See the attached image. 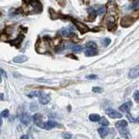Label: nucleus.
Instances as JSON below:
<instances>
[{
	"mask_svg": "<svg viewBox=\"0 0 139 139\" xmlns=\"http://www.w3.org/2000/svg\"><path fill=\"white\" fill-rule=\"evenodd\" d=\"M138 18H139V9L132 12L130 15L126 16V17L123 18L121 19V22H120V24H121V25L123 27H130V26H131Z\"/></svg>",
	"mask_w": 139,
	"mask_h": 139,
	"instance_id": "f257e3e1",
	"label": "nucleus"
},
{
	"mask_svg": "<svg viewBox=\"0 0 139 139\" xmlns=\"http://www.w3.org/2000/svg\"><path fill=\"white\" fill-rule=\"evenodd\" d=\"M116 129H118V130L121 132V134L123 136H125L127 134L126 131V127H127V122L125 120H120V121L116 123Z\"/></svg>",
	"mask_w": 139,
	"mask_h": 139,
	"instance_id": "f03ea898",
	"label": "nucleus"
},
{
	"mask_svg": "<svg viewBox=\"0 0 139 139\" xmlns=\"http://www.w3.org/2000/svg\"><path fill=\"white\" fill-rule=\"evenodd\" d=\"M74 24L76 25V27L77 28L78 31H80V33L84 34L86 32H88L90 31V28L87 25H85L84 24H83L82 22L79 21H74Z\"/></svg>",
	"mask_w": 139,
	"mask_h": 139,
	"instance_id": "7ed1b4c3",
	"label": "nucleus"
},
{
	"mask_svg": "<svg viewBox=\"0 0 139 139\" xmlns=\"http://www.w3.org/2000/svg\"><path fill=\"white\" fill-rule=\"evenodd\" d=\"M106 113H107V115L111 118H122V116H123L121 113H119L118 111L113 110V109H108V110H106Z\"/></svg>",
	"mask_w": 139,
	"mask_h": 139,
	"instance_id": "20e7f679",
	"label": "nucleus"
},
{
	"mask_svg": "<svg viewBox=\"0 0 139 139\" xmlns=\"http://www.w3.org/2000/svg\"><path fill=\"white\" fill-rule=\"evenodd\" d=\"M33 122L35 123V124L37 125L40 128L43 127V116L41 114L37 113L33 116Z\"/></svg>",
	"mask_w": 139,
	"mask_h": 139,
	"instance_id": "39448f33",
	"label": "nucleus"
},
{
	"mask_svg": "<svg viewBox=\"0 0 139 139\" xmlns=\"http://www.w3.org/2000/svg\"><path fill=\"white\" fill-rule=\"evenodd\" d=\"M59 124H58V123L54 122V121H51V120H50V121H47L45 123H43V129H45V130H51L53 129V128L55 127H59Z\"/></svg>",
	"mask_w": 139,
	"mask_h": 139,
	"instance_id": "423d86ee",
	"label": "nucleus"
},
{
	"mask_svg": "<svg viewBox=\"0 0 139 139\" xmlns=\"http://www.w3.org/2000/svg\"><path fill=\"white\" fill-rule=\"evenodd\" d=\"M129 77L130 78H137L139 77V65L132 68L129 72Z\"/></svg>",
	"mask_w": 139,
	"mask_h": 139,
	"instance_id": "0eeeda50",
	"label": "nucleus"
},
{
	"mask_svg": "<svg viewBox=\"0 0 139 139\" xmlns=\"http://www.w3.org/2000/svg\"><path fill=\"white\" fill-rule=\"evenodd\" d=\"M51 101V97L48 94H42L39 97V103L42 104H47Z\"/></svg>",
	"mask_w": 139,
	"mask_h": 139,
	"instance_id": "6e6552de",
	"label": "nucleus"
},
{
	"mask_svg": "<svg viewBox=\"0 0 139 139\" xmlns=\"http://www.w3.org/2000/svg\"><path fill=\"white\" fill-rule=\"evenodd\" d=\"M88 13H89L88 20L91 21V22H93L95 20V18H96V17H97L96 10H95L94 8H90V9L88 10Z\"/></svg>",
	"mask_w": 139,
	"mask_h": 139,
	"instance_id": "1a4fd4ad",
	"label": "nucleus"
},
{
	"mask_svg": "<svg viewBox=\"0 0 139 139\" xmlns=\"http://www.w3.org/2000/svg\"><path fill=\"white\" fill-rule=\"evenodd\" d=\"M20 121L23 123L24 124L28 125L30 124V122H31V118H30V116L28 114L24 112L20 116Z\"/></svg>",
	"mask_w": 139,
	"mask_h": 139,
	"instance_id": "9d476101",
	"label": "nucleus"
},
{
	"mask_svg": "<svg viewBox=\"0 0 139 139\" xmlns=\"http://www.w3.org/2000/svg\"><path fill=\"white\" fill-rule=\"evenodd\" d=\"M131 107V103L129 102V103H124L123 105L120 106L119 110L123 111V112H129L130 111V109Z\"/></svg>",
	"mask_w": 139,
	"mask_h": 139,
	"instance_id": "9b49d317",
	"label": "nucleus"
},
{
	"mask_svg": "<svg viewBox=\"0 0 139 139\" xmlns=\"http://www.w3.org/2000/svg\"><path fill=\"white\" fill-rule=\"evenodd\" d=\"M85 55L87 57H92V56H97V51L95 50V49H90V48H86L85 51H84Z\"/></svg>",
	"mask_w": 139,
	"mask_h": 139,
	"instance_id": "f8f14e48",
	"label": "nucleus"
},
{
	"mask_svg": "<svg viewBox=\"0 0 139 139\" xmlns=\"http://www.w3.org/2000/svg\"><path fill=\"white\" fill-rule=\"evenodd\" d=\"M27 57L26 56H24V55H21V56H18V57H15L14 58H13V62L14 63H24L27 61Z\"/></svg>",
	"mask_w": 139,
	"mask_h": 139,
	"instance_id": "ddd939ff",
	"label": "nucleus"
},
{
	"mask_svg": "<svg viewBox=\"0 0 139 139\" xmlns=\"http://www.w3.org/2000/svg\"><path fill=\"white\" fill-rule=\"evenodd\" d=\"M109 131H110V130L108 129V128H101V129L98 130V133H99V135L101 136V137L102 138H104L105 137V136H107L109 134Z\"/></svg>",
	"mask_w": 139,
	"mask_h": 139,
	"instance_id": "4468645a",
	"label": "nucleus"
},
{
	"mask_svg": "<svg viewBox=\"0 0 139 139\" xmlns=\"http://www.w3.org/2000/svg\"><path fill=\"white\" fill-rule=\"evenodd\" d=\"M59 33L64 37H69L71 35V31H70V30L69 28H63L60 30Z\"/></svg>",
	"mask_w": 139,
	"mask_h": 139,
	"instance_id": "2eb2a0df",
	"label": "nucleus"
},
{
	"mask_svg": "<svg viewBox=\"0 0 139 139\" xmlns=\"http://www.w3.org/2000/svg\"><path fill=\"white\" fill-rule=\"evenodd\" d=\"M42 94H43V92L40 91H31V93H29L28 97H31V98H32V97H39Z\"/></svg>",
	"mask_w": 139,
	"mask_h": 139,
	"instance_id": "dca6fc26",
	"label": "nucleus"
},
{
	"mask_svg": "<svg viewBox=\"0 0 139 139\" xmlns=\"http://www.w3.org/2000/svg\"><path fill=\"white\" fill-rule=\"evenodd\" d=\"M105 12H106V10H105V7L103 6V5H100V6H98V8H97V10H96L97 15H99V16L104 14Z\"/></svg>",
	"mask_w": 139,
	"mask_h": 139,
	"instance_id": "f3484780",
	"label": "nucleus"
},
{
	"mask_svg": "<svg viewBox=\"0 0 139 139\" xmlns=\"http://www.w3.org/2000/svg\"><path fill=\"white\" fill-rule=\"evenodd\" d=\"M89 118L91 121L92 122H97V121H99V120L101 119L100 116L97 115V114H91V115H90Z\"/></svg>",
	"mask_w": 139,
	"mask_h": 139,
	"instance_id": "a211bd4d",
	"label": "nucleus"
},
{
	"mask_svg": "<svg viewBox=\"0 0 139 139\" xmlns=\"http://www.w3.org/2000/svg\"><path fill=\"white\" fill-rule=\"evenodd\" d=\"M85 47H86V48H90V49H95V50H97V45H96V43H95L94 42H92V41L87 43Z\"/></svg>",
	"mask_w": 139,
	"mask_h": 139,
	"instance_id": "6ab92c4d",
	"label": "nucleus"
},
{
	"mask_svg": "<svg viewBox=\"0 0 139 139\" xmlns=\"http://www.w3.org/2000/svg\"><path fill=\"white\" fill-rule=\"evenodd\" d=\"M99 124L101 125H103V126H108L109 121L105 118H101V119L99 120Z\"/></svg>",
	"mask_w": 139,
	"mask_h": 139,
	"instance_id": "aec40b11",
	"label": "nucleus"
},
{
	"mask_svg": "<svg viewBox=\"0 0 139 139\" xmlns=\"http://www.w3.org/2000/svg\"><path fill=\"white\" fill-rule=\"evenodd\" d=\"M71 49H72V51H74V52H80V51H82V46L75 45V46H73Z\"/></svg>",
	"mask_w": 139,
	"mask_h": 139,
	"instance_id": "412c9836",
	"label": "nucleus"
},
{
	"mask_svg": "<svg viewBox=\"0 0 139 139\" xmlns=\"http://www.w3.org/2000/svg\"><path fill=\"white\" fill-rule=\"evenodd\" d=\"M92 91L96 92V93H101V92H103V89L100 88V87H94V88L92 89Z\"/></svg>",
	"mask_w": 139,
	"mask_h": 139,
	"instance_id": "4be33fe9",
	"label": "nucleus"
},
{
	"mask_svg": "<svg viewBox=\"0 0 139 139\" xmlns=\"http://www.w3.org/2000/svg\"><path fill=\"white\" fill-rule=\"evenodd\" d=\"M9 110H4V111H2V113H1V116H4V118H8L9 116Z\"/></svg>",
	"mask_w": 139,
	"mask_h": 139,
	"instance_id": "5701e85b",
	"label": "nucleus"
},
{
	"mask_svg": "<svg viewBox=\"0 0 139 139\" xmlns=\"http://www.w3.org/2000/svg\"><path fill=\"white\" fill-rule=\"evenodd\" d=\"M134 99L137 103H139V91H137L134 93Z\"/></svg>",
	"mask_w": 139,
	"mask_h": 139,
	"instance_id": "b1692460",
	"label": "nucleus"
},
{
	"mask_svg": "<svg viewBox=\"0 0 139 139\" xmlns=\"http://www.w3.org/2000/svg\"><path fill=\"white\" fill-rule=\"evenodd\" d=\"M110 42H111V41H110V38H105V39H103V45L104 46H108L110 43Z\"/></svg>",
	"mask_w": 139,
	"mask_h": 139,
	"instance_id": "393cba45",
	"label": "nucleus"
},
{
	"mask_svg": "<svg viewBox=\"0 0 139 139\" xmlns=\"http://www.w3.org/2000/svg\"><path fill=\"white\" fill-rule=\"evenodd\" d=\"M138 6H139V0H137V1H135L134 4L131 5V8L132 9H134V8H137Z\"/></svg>",
	"mask_w": 139,
	"mask_h": 139,
	"instance_id": "a878e982",
	"label": "nucleus"
},
{
	"mask_svg": "<svg viewBox=\"0 0 139 139\" xmlns=\"http://www.w3.org/2000/svg\"><path fill=\"white\" fill-rule=\"evenodd\" d=\"M87 78H88V79H96V78H97V77L96 75H91V76H88Z\"/></svg>",
	"mask_w": 139,
	"mask_h": 139,
	"instance_id": "bb28decb",
	"label": "nucleus"
},
{
	"mask_svg": "<svg viewBox=\"0 0 139 139\" xmlns=\"http://www.w3.org/2000/svg\"><path fill=\"white\" fill-rule=\"evenodd\" d=\"M58 1V3L60 4V5H62V6H64V0H57Z\"/></svg>",
	"mask_w": 139,
	"mask_h": 139,
	"instance_id": "cd10ccee",
	"label": "nucleus"
},
{
	"mask_svg": "<svg viewBox=\"0 0 139 139\" xmlns=\"http://www.w3.org/2000/svg\"><path fill=\"white\" fill-rule=\"evenodd\" d=\"M20 139H29V137L27 135H24V136H22Z\"/></svg>",
	"mask_w": 139,
	"mask_h": 139,
	"instance_id": "c85d7f7f",
	"label": "nucleus"
},
{
	"mask_svg": "<svg viewBox=\"0 0 139 139\" xmlns=\"http://www.w3.org/2000/svg\"><path fill=\"white\" fill-rule=\"evenodd\" d=\"M83 1L85 4H89V3H90V0H83Z\"/></svg>",
	"mask_w": 139,
	"mask_h": 139,
	"instance_id": "c756f323",
	"label": "nucleus"
},
{
	"mask_svg": "<svg viewBox=\"0 0 139 139\" xmlns=\"http://www.w3.org/2000/svg\"><path fill=\"white\" fill-rule=\"evenodd\" d=\"M68 57H69V58H74V59H77V58H76L74 55H68Z\"/></svg>",
	"mask_w": 139,
	"mask_h": 139,
	"instance_id": "7c9ffc66",
	"label": "nucleus"
},
{
	"mask_svg": "<svg viewBox=\"0 0 139 139\" xmlns=\"http://www.w3.org/2000/svg\"><path fill=\"white\" fill-rule=\"evenodd\" d=\"M2 125V118H1V116H0V126Z\"/></svg>",
	"mask_w": 139,
	"mask_h": 139,
	"instance_id": "2f4dec72",
	"label": "nucleus"
},
{
	"mask_svg": "<svg viewBox=\"0 0 139 139\" xmlns=\"http://www.w3.org/2000/svg\"><path fill=\"white\" fill-rule=\"evenodd\" d=\"M2 82V77H1V75H0V83Z\"/></svg>",
	"mask_w": 139,
	"mask_h": 139,
	"instance_id": "473e14b6",
	"label": "nucleus"
}]
</instances>
